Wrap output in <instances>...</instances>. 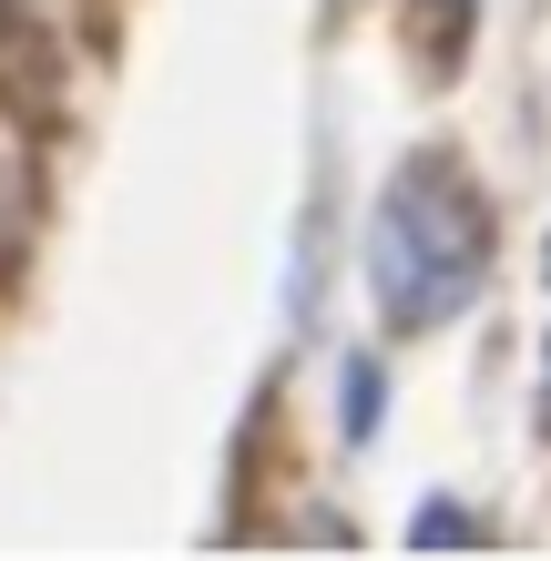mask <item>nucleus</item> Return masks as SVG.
<instances>
[{
    "label": "nucleus",
    "instance_id": "1",
    "mask_svg": "<svg viewBox=\"0 0 551 561\" xmlns=\"http://www.w3.org/2000/svg\"><path fill=\"white\" fill-rule=\"evenodd\" d=\"M491 276V205L449 153H418L388 174L378 215H368V286L378 317L418 337V327H449Z\"/></svg>",
    "mask_w": 551,
    "mask_h": 561
},
{
    "label": "nucleus",
    "instance_id": "2",
    "mask_svg": "<svg viewBox=\"0 0 551 561\" xmlns=\"http://www.w3.org/2000/svg\"><path fill=\"white\" fill-rule=\"evenodd\" d=\"M368 428H378V368L347 357V439H368Z\"/></svg>",
    "mask_w": 551,
    "mask_h": 561
},
{
    "label": "nucleus",
    "instance_id": "3",
    "mask_svg": "<svg viewBox=\"0 0 551 561\" xmlns=\"http://www.w3.org/2000/svg\"><path fill=\"white\" fill-rule=\"evenodd\" d=\"M409 541H480V520H470L460 501H429V511L409 520Z\"/></svg>",
    "mask_w": 551,
    "mask_h": 561
},
{
    "label": "nucleus",
    "instance_id": "4",
    "mask_svg": "<svg viewBox=\"0 0 551 561\" xmlns=\"http://www.w3.org/2000/svg\"><path fill=\"white\" fill-rule=\"evenodd\" d=\"M541 276H551V245H541Z\"/></svg>",
    "mask_w": 551,
    "mask_h": 561
},
{
    "label": "nucleus",
    "instance_id": "5",
    "mask_svg": "<svg viewBox=\"0 0 551 561\" xmlns=\"http://www.w3.org/2000/svg\"><path fill=\"white\" fill-rule=\"evenodd\" d=\"M541 428H551V399H541Z\"/></svg>",
    "mask_w": 551,
    "mask_h": 561
}]
</instances>
